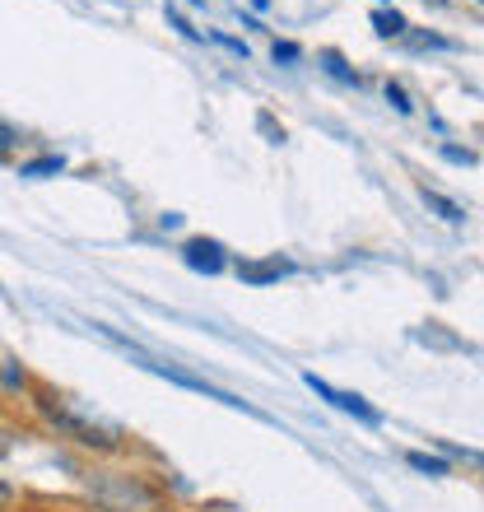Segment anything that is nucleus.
<instances>
[{
    "instance_id": "1",
    "label": "nucleus",
    "mask_w": 484,
    "mask_h": 512,
    "mask_svg": "<svg viewBox=\"0 0 484 512\" xmlns=\"http://www.w3.org/2000/svg\"><path fill=\"white\" fill-rule=\"evenodd\" d=\"M308 382L312 391H317V396H322V401H331L336 405V410H345V415H354V419H363V424H382V415H377L373 405L363 401V396H354V391H340V387H331V382H322L317 378V373H308Z\"/></svg>"
},
{
    "instance_id": "2",
    "label": "nucleus",
    "mask_w": 484,
    "mask_h": 512,
    "mask_svg": "<svg viewBox=\"0 0 484 512\" xmlns=\"http://www.w3.org/2000/svg\"><path fill=\"white\" fill-rule=\"evenodd\" d=\"M182 261H187L191 270H201V275H219V270L229 266L224 243H215V238H191V243L182 247Z\"/></svg>"
},
{
    "instance_id": "3",
    "label": "nucleus",
    "mask_w": 484,
    "mask_h": 512,
    "mask_svg": "<svg viewBox=\"0 0 484 512\" xmlns=\"http://www.w3.org/2000/svg\"><path fill=\"white\" fill-rule=\"evenodd\" d=\"M238 275L247 284H270L280 280V275H294V261H284V256H266V261H242Z\"/></svg>"
},
{
    "instance_id": "4",
    "label": "nucleus",
    "mask_w": 484,
    "mask_h": 512,
    "mask_svg": "<svg viewBox=\"0 0 484 512\" xmlns=\"http://www.w3.org/2000/svg\"><path fill=\"white\" fill-rule=\"evenodd\" d=\"M373 28L382 33V38H401V33H405L410 24H405V14H401V10H387V5H382V10H373Z\"/></svg>"
},
{
    "instance_id": "5",
    "label": "nucleus",
    "mask_w": 484,
    "mask_h": 512,
    "mask_svg": "<svg viewBox=\"0 0 484 512\" xmlns=\"http://www.w3.org/2000/svg\"><path fill=\"white\" fill-rule=\"evenodd\" d=\"M317 61H322V66H326V75H336L340 84H354V89H359V84H363V75H359V70H350V66H345V56H340V52H322V56H317Z\"/></svg>"
},
{
    "instance_id": "6",
    "label": "nucleus",
    "mask_w": 484,
    "mask_h": 512,
    "mask_svg": "<svg viewBox=\"0 0 484 512\" xmlns=\"http://www.w3.org/2000/svg\"><path fill=\"white\" fill-rule=\"evenodd\" d=\"M66 168V159L61 154H47V159H33V163H19V177H52Z\"/></svg>"
},
{
    "instance_id": "7",
    "label": "nucleus",
    "mask_w": 484,
    "mask_h": 512,
    "mask_svg": "<svg viewBox=\"0 0 484 512\" xmlns=\"http://www.w3.org/2000/svg\"><path fill=\"white\" fill-rule=\"evenodd\" d=\"M424 201H429L433 210H438V215L447 219V224H461V219H466V215H461V205H457V201H447V196H438V191H429V187H424Z\"/></svg>"
},
{
    "instance_id": "8",
    "label": "nucleus",
    "mask_w": 484,
    "mask_h": 512,
    "mask_svg": "<svg viewBox=\"0 0 484 512\" xmlns=\"http://www.w3.org/2000/svg\"><path fill=\"white\" fill-rule=\"evenodd\" d=\"M410 466H415V471H429V475H447V461L443 457H429V452H410Z\"/></svg>"
},
{
    "instance_id": "9",
    "label": "nucleus",
    "mask_w": 484,
    "mask_h": 512,
    "mask_svg": "<svg viewBox=\"0 0 484 512\" xmlns=\"http://www.w3.org/2000/svg\"><path fill=\"white\" fill-rule=\"evenodd\" d=\"M14 145H19V131H14L10 122H0V154H10Z\"/></svg>"
},
{
    "instance_id": "10",
    "label": "nucleus",
    "mask_w": 484,
    "mask_h": 512,
    "mask_svg": "<svg viewBox=\"0 0 484 512\" xmlns=\"http://www.w3.org/2000/svg\"><path fill=\"white\" fill-rule=\"evenodd\" d=\"M387 98H391V103H396V112H410V108H415V103L405 98V89H401V84H387Z\"/></svg>"
},
{
    "instance_id": "11",
    "label": "nucleus",
    "mask_w": 484,
    "mask_h": 512,
    "mask_svg": "<svg viewBox=\"0 0 484 512\" xmlns=\"http://www.w3.org/2000/svg\"><path fill=\"white\" fill-rule=\"evenodd\" d=\"M443 159H452V163H466V168H471V163H475V154H471V149H457V145H443Z\"/></svg>"
},
{
    "instance_id": "12",
    "label": "nucleus",
    "mask_w": 484,
    "mask_h": 512,
    "mask_svg": "<svg viewBox=\"0 0 484 512\" xmlns=\"http://www.w3.org/2000/svg\"><path fill=\"white\" fill-rule=\"evenodd\" d=\"M410 42H415V47H452V42H447V38H438V33H415V38H410Z\"/></svg>"
},
{
    "instance_id": "13",
    "label": "nucleus",
    "mask_w": 484,
    "mask_h": 512,
    "mask_svg": "<svg viewBox=\"0 0 484 512\" xmlns=\"http://www.w3.org/2000/svg\"><path fill=\"white\" fill-rule=\"evenodd\" d=\"M275 61H298V47L294 42H275Z\"/></svg>"
},
{
    "instance_id": "14",
    "label": "nucleus",
    "mask_w": 484,
    "mask_h": 512,
    "mask_svg": "<svg viewBox=\"0 0 484 512\" xmlns=\"http://www.w3.org/2000/svg\"><path fill=\"white\" fill-rule=\"evenodd\" d=\"M5 382H10V387H24V373H19V368H5Z\"/></svg>"
},
{
    "instance_id": "15",
    "label": "nucleus",
    "mask_w": 484,
    "mask_h": 512,
    "mask_svg": "<svg viewBox=\"0 0 484 512\" xmlns=\"http://www.w3.org/2000/svg\"><path fill=\"white\" fill-rule=\"evenodd\" d=\"M429 5H443V0H429Z\"/></svg>"
},
{
    "instance_id": "16",
    "label": "nucleus",
    "mask_w": 484,
    "mask_h": 512,
    "mask_svg": "<svg viewBox=\"0 0 484 512\" xmlns=\"http://www.w3.org/2000/svg\"><path fill=\"white\" fill-rule=\"evenodd\" d=\"M480 5H484V0H480Z\"/></svg>"
}]
</instances>
